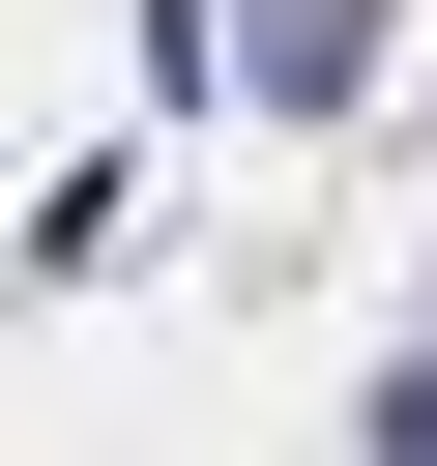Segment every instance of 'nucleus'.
Segmentation results:
<instances>
[{
	"label": "nucleus",
	"instance_id": "nucleus-1",
	"mask_svg": "<svg viewBox=\"0 0 437 466\" xmlns=\"http://www.w3.org/2000/svg\"><path fill=\"white\" fill-rule=\"evenodd\" d=\"M233 87H262V116H350V87H379V0H262Z\"/></svg>",
	"mask_w": 437,
	"mask_h": 466
}]
</instances>
